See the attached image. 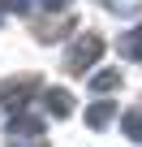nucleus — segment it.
<instances>
[{
	"mask_svg": "<svg viewBox=\"0 0 142 147\" xmlns=\"http://www.w3.org/2000/svg\"><path fill=\"white\" fill-rule=\"evenodd\" d=\"M35 95H39V74H17V78L0 82V108H5L9 117H22Z\"/></svg>",
	"mask_w": 142,
	"mask_h": 147,
	"instance_id": "nucleus-1",
	"label": "nucleus"
},
{
	"mask_svg": "<svg viewBox=\"0 0 142 147\" xmlns=\"http://www.w3.org/2000/svg\"><path fill=\"white\" fill-rule=\"evenodd\" d=\"M99 56H103V39H99L95 30H86V35H82L73 48H69V56H65V69H69V74H86V69H91Z\"/></svg>",
	"mask_w": 142,
	"mask_h": 147,
	"instance_id": "nucleus-2",
	"label": "nucleus"
},
{
	"mask_svg": "<svg viewBox=\"0 0 142 147\" xmlns=\"http://www.w3.org/2000/svg\"><path fill=\"white\" fill-rule=\"evenodd\" d=\"M9 147H47V134H43V121L22 113L9 121Z\"/></svg>",
	"mask_w": 142,
	"mask_h": 147,
	"instance_id": "nucleus-3",
	"label": "nucleus"
},
{
	"mask_svg": "<svg viewBox=\"0 0 142 147\" xmlns=\"http://www.w3.org/2000/svg\"><path fill=\"white\" fill-rule=\"evenodd\" d=\"M69 26H73V13H47V18H35V22H30L35 39H43V43H56Z\"/></svg>",
	"mask_w": 142,
	"mask_h": 147,
	"instance_id": "nucleus-4",
	"label": "nucleus"
},
{
	"mask_svg": "<svg viewBox=\"0 0 142 147\" xmlns=\"http://www.w3.org/2000/svg\"><path fill=\"white\" fill-rule=\"evenodd\" d=\"M43 104H47V113H52V117H69V113H73V95L60 91V87L43 91Z\"/></svg>",
	"mask_w": 142,
	"mask_h": 147,
	"instance_id": "nucleus-5",
	"label": "nucleus"
},
{
	"mask_svg": "<svg viewBox=\"0 0 142 147\" xmlns=\"http://www.w3.org/2000/svg\"><path fill=\"white\" fill-rule=\"evenodd\" d=\"M112 113H116V108H112V100H99V104H91V108H86V125H91V130H103V125L112 121Z\"/></svg>",
	"mask_w": 142,
	"mask_h": 147,
	"instance_id": "nucleus-6",
	"label": "nucleus"
},
{
	"mask_svg": "<svg viewBox=\"0 0 142 147\" xmlns=\"http://www.w3.org/2000/svg\"><path fill=\"white\" fill-rule=\"evenodd\" d=\"M121 130H125V138L142 143V108H129V113L121 117Z\"/></svg>",
	"mask_w": 142,
	"mask_h": 147,
	"instance_id": "nucleus-7",
	"label": "nucleus"
},
{
	"mask_svg": "<svg viewBox=\"0 0 142 147\" xmlns=\"http://www.w3.org/2000/svg\"><path fill=\"white\" fill-rule=\"evenodd\" d=\"M116 87H121V74H116V69H103V74L91 78V91H99V95H108V91H116Z\"/></svg>",
	"mask_w": 142,
	"mask_h": 147,
	"instance_id": "nucleus-8",
	"label": "nucleus"
},
{
	"mask_svg": "<svg viewBox=\"0 0 142 147\" xmlns=\"http://www.w3.org/2000/svg\"><path fill=\"white\" fill-rule=\"evenodd\" d=\"M121 52H125L129 61H142V26H138V30H129V35L121 39Z\"/></svg>",
	"mask_w": 142,
	"mask_h": 147,
	"instance_id": "nucleus-9",
	"label": "nucleus"
},
{
	"mask_svg": "<svg viewBox=\"0 0 142 147\" xmlns=\"http://www.w3.org/2000/svg\"><path fill=\"white\" fill-rule=\"evenodd\" d=\"M0 5H5V9H13V13H22V9H26V0H0Z\"/></svg>",
	"mask_w": 142,
	"mask_h": 147,
	"instance_id": "nucleus-10",
	"label": "nucleus"
}]
</instances>
